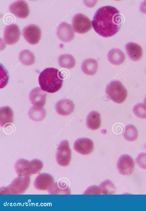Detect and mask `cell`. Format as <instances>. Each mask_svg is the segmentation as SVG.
Returning a JSON list of instances; mask_svg holds the SVG:
<instances>
[{
  "mask_svg": "<svg viewBox=\"0 0 146 211\" xmlns=\"http://www.w3.org/2000/svg\"><path fill=\"white\" fill-rule=\"evenodd\" d=\"M122 17L118 10L111 6L98 9L93 17L92 25L95 31L104 37L111 36L120 29Z\"/></svg>",
  "mask_w": 146,
  "mask_h": 211,
  "instance_id": "1",
  "label": "cell"
},
{
  "mask_svg": "<svg viewBox=\"0 0 146 211\" xmlns=\"http://www.w3.org/2000/svg\"><path fill=\"white\" fill-rule=\"evenodd\" d=\"M63 78L58 70L49 68L45 69L40 73L38 80L42 90L48 93H53L62 87Z\"/></svg>",
  "mask_w": 146,
  "mask_h": 211,
  "instance_id": "2",
  "label": "cell"
},
{
  "mask_svg": "<svg viewBox=\"0 0 146 211\" xmlns=\"http://www.w3.org/2000/svg\"><path fill=\"white\" fill-rule=\"evenodd\" d=\"M106 93L108 98L115 102L120 104L125 100L127 92L119 80L111 81L107 85Z\"/></svg>",
  "mask_w": 146,
  "mask_h": 211,
  "instance_id": "3",
  "label": "cell"
},
{
  "mask_svg": "<svg viewBox=\"0 0 146 211\" xmlns=\"http://www.w3.org/2000/svg\"><path fill=\"white\" fill-rule=\"evenodd\" d=\"M56 159L58 164L62 166H66L70 163L71 158V151L68 141H61L57 148Z\"/></svg>",
  "mask_w": 146,
  "mask_h": 211,
  "instance_id": "4",
  "label": "cell"
},
{
  "mask_svg": "<svg viewBox=\"0 0 146 211\" xmlns=\"http://www.w3.org/2000/svg\"><path fill=\"white\" fill-rule=\"evenodd\" d=\"M72 25L74 31L80 34L87 33L92 27L91 21L81 13L77 14L73 17Z\"/></svg>",
  "mask_w": 146,
  "mask_h": 211,
  "instance_id": "5",
  "label": "cell"
},
{
  "mask_svg": "<svg viewBox=\"0 0 146 211\" xmlns=\"http://www.w3.org/2000/svg\"><path fill=\"white\" fill-rule=\"evenodd\" d=\"M22 35L25 40L31 44H37L40 40L41 31L37 25L31 24L25 27Z\"/></svg>",
  "mask_w": 146,
  "mask_h": 211,
  "instance_id": "6",
  "label": "cell"
},
{
  "mask_svg": "<svg viewBox=\"0 0 146 211\" xmlns=\"http://www.w3.org/2000/svg\"><path fill=\"white\" fill-rule=\"evenodd\" d=\"M135 167L134 162L129 155L124 154L119 157L117 163L119 172L123 175H129L133 172Z\"/></svg>",
  "mask_w": 146,
  "mask_h": 211,
  "instance_id": "7",
  "label": "cell"
},
{
  "mask_svg": "<svg viewBox=\"0 0 146 211\" xmlns=\"http://www.w3.org/2000/svg\"><path fill=\"white\" fill-rule=\"evenodd\" d=\"M21 33L18 27L15 24L6 25L4 31L3 40L8 45L13 44L19 40Z\"/></svg>",
  "mask_w": 146,
  "mask_h": 211,
  "instance_id": "8",
  "label": "cell"
},
{
  "mask_svg": "<svg viewBox=\"0 0 146 211\" xmlns=\"http://www.w3.org/2000/svg\"><path fill=\"white\" fill-rule=\"evenodd\" d=\"M9 10L11 13L17 17L25 19L29 14V9L27 3L24 0H17L9 6Z\"/></svg>",
  "mask_w": 146,
  "mask_h": 211,
  "instance_id": "9",
  "label": "cell"
},
{
  "mask_svg": "<svg viewBox=\"0 0 146 211\" xmlns=\"http://www.w3.org/2000/svg\"><path fill=\"white\" fill-rule=\"evenodd\" d=\"M56 34L60 40L65 42L71 41L75 35L72 27L70 24L65 22L62 23L58 27Z\"/></svg>",
  "mask_w": 146,
  "mask_h": 211,
  "instance_id": "10",
  "label": "cell"
},
{
  "mask_svg": "<svg viewBox=\"0 0 146 211\" xmlns=\"http://www.w3.org/2000/svg\"><path fill=\"white\" fill-rule=\"evenodd\" d=\"M92 141L88 138H80L77 139L74 144L73 148L77 152L82 155H88L94 149Z\"/></svg>",
  "mask_w": 146,
  "mask_h": 211,
  "instance_id": "11",
  "label": "cell"
},
{
  "mask_svg": "<svg viewBox=\"0 0 146 211\" xmlns=\"http://www.w3.org/2000/svg\"><path fill=\"white\" fill-rule=\"evenodd\" d=\"M29 98L33 105L43 107L45 103L46 94L41 88L37 87L31 90Z\"/></svg>",
  "mask_w": 146,
  "mask_h": 211,
  "instance_id": "12",
  "label": "cell"
},
{
  "mask_svg": "<svg viewBox=\"0 0 146 211\" xmlns=\"http://www.w3.org/2000/svg\"><path fill=\"white\" fill-rule=\"evenodd\" d=\"M55 107L56 111L59 114L67 116L74 111V105L71 100L68 99H62L56 102Z\"/></svg>",
  "mask_w": 146,
  "mask_h": 211,
  "instance_id": "13",
  "label": "cell"
},
{
  "mask_svg": "<svg viewBox=\"0 0 146 211\" xmlns=\"http://www.w3.org/2000/svg\"><path fill=\"white\" fill-rule=\"evenodd\" d=\"M127 54L134 61L139 60L142 56V50L139 44L132 42H129L125 46Z\"/></svg>",
  "mask_w": 146,
  "mask_h": 211,
  "instance_id": "14",
  "label": "cell"
},
{
  "mask_svg": "<svg viewBox=\"0 0 146 211\" xmlns=\"http://www.w3.org/2000/svg\"><path fill=\"white\" fill-rule=\"evenodd\" d=\"M13 121V112L8 106L1 107L0 108V125L6 127Z\"/></svg>",
  "mask_w": 146,
  "mask_h": 211,
  "instance_id": "15",
  "label": "cell"
},
{
  "mask_svg": "<svg viewBox=\"0 0 146 211\" xmlns=\"http://www.w3.org/2000/svg\"><path fill=\"white\" fill-rule=\"evenodd\" d=\"M107 58L108 61L111 63L115 65H119L124 62L125 56L121 50L113 48L109 51Z\"/></svg>",
  "mask_w": 146,
  "mask_h": 211,
  "instance_id": "16",
  "label": "cell"
},
{
  "mask_svg": "<svg viewBox=\"0 0 146 211\" xmlns=\"http://www.w3.org/2000/svg\"><path fill=\"white\" fill-rule=\"evenodd\" d=\"M98 68V64L95 59L90 58L85 60L82 62L81 68L85 74L92 76L96 73Z\"/></svg>",
  "mask_w": 146,
  "mask_h": 211,
  "instance_id": "17",
  "label": "cell"
},
{
  "mask_svg": "<svg viewBox=\"0 0 146 211\" xmlns=\"http://www.w3.org/2000/svg\"><path fill=\"white\" fill-rule=\"evenodd\" d=\"M87 127L92 130H96L100 127L101 119L100 114L97 111H92L90 112L86 118Z\"/></svg>",
  "mask_w": 146,
  "mask_h": 211,
  "instance_id": "18",
  "label": "cell"
},
{
  "mask_svg": "<svg viewBox=\"0 0 146 211\" xmlns=\"http://www.w3.org/2000/svg\"><path fill=\"white\" fill-rule=\"evenodd\" d=\"M28 115L32 120L39 121L43 120L46 115V111L43 107L33 105L29 109Z\"/></svg>",
  "mask_w": 146,
  "mask_h": 211,
  "instance_id": "19",
  "label": "cell"
},
{
  "mask_svg": "<svg viewBox=\"0 0 146 211\" xmlns=\"http://www.w3.org/2000/svg\"><path fill=\"white\" fill-rule=\"evenodd\" d=\"M58 62L61 68L70 69L73 68L76 64V61L74 57L69 54H62L60 56Z\"/></svg>",
  "mask_w": 146,
  "mask_h": 211,
  "instance_id": "20",
  "label": "cell"
},
{
  "mask_svg": "<svg viewBox=\"0 0 146 211\" xmlns=\"http://www.w3.org/2000/svg\"><path fill=\"white\" fill-rule=\"evenodd\" d=\"M19 58L20 61L23 65L29 66L35 62V57L33 53L30 50L25 49L19 53Z\"/></svg>",
  "mask_w": 146,
  "mask_h": 211,
  "instance_id": "21",
  "label": "cell"
},
{
  "mask_svg": "<svg viewBox=\"0 0 146 211\" xmlns=\"http://www.w3.org/2000/svg\"><path fill=\"white\" fill-rule=\"evenodd\" d=\"M123 135L127 141H133L136 140L137 138L138 131L134 126L129 124L126 126Z\"/></svg>",
  "mask_w": 146,
  "mask_h": 211,
  "instance_id": "22",
  "label": "cell"
},
{
  "mask_svg": "<svg viewBox=\"0 0 146 211\" xmlns=\"http://www.w3.org/2000/svg\"><path fill=\"white\" fill-rule=\"evenodd\" d=\"M133 112L137 117L142 119L146 118V105L143 103L137 104L134 106Z\"/></svg>",
  "mask_w": 146,
  "mask_h": 211,
  "instance_id": "23",
  "label": "cell"
},
{
  "mask_svg": "<svg viewBox=\"0 0 146 211\" xmlns=\"http://www.w3.org/2000/svg\"><path fill=\"white\" fill-rule=\"evenodd\" d=\"M100 187L101 193L104 194H113L115 189L114 185L109 180H106L102 183Z\"/></svg>",
  "mask_w": 146,
  "mask_h": 211,
  "instance_id": "24",
  "label": "cell"
},
{
  "mask_svg": "<svg viewBox=\"0 0 146 211\" xmlns=\"http://www.w3.org/2000/svg\"><path fill=\"white\" fill-rule=\"evenodd\" d=\"M137 163L141 168L146 169V153L139 154L136 159Z\"/></svg>",
  "mask_w": 146,
  "mask_h": 211,
  "instance_id": "25",
  "label": "cell"
},
{
  "mask_svg": "<svg viewBox=\"0 0 146 211\" xmlns=\"http://www.w3.org/2000/svg\"><path fill=\"white\" fill-rule=\"evenodd\" d=\"M101 192L100 187L96 186H93L88 188L84 194H100Z\"/></svg>",
  "mask_w": 146,
  "mask_h": 211,
  "instance_id": "26",
  "label": "cell"
},
{
  "mask_svg": "<svg viewBox=\"0 0 146 211\" xmlns=\"http://www.w3.org/2000/svg\"><path fill=\"white\" fill-rule=\"evenodd\" d=\"M2 72L1 71V72L2 73V74H1L2 75V78H1V83L0 85H1L2 84L1 86H0V88H3L5 86V84L4 80V77H8L7 74V73L6 72V71L5 70H4V69L3 68H2Z\"/></svg>",
  "mask_w": 146,
  "mask_h": 211,
  "instance_id": "27",
  "label": "cell"
},
{
  "mask_svg": "<svg viewBox=\"0 0 146 211\" xmlns=\"http://www.w3.org/2000/svg\"><path fill=\"white\" fill-rule=\"evenodd\" d=\"M58 187L60 189L64 190L67 187V184L66 180H61L57 183Z\"/></svg>",
  "mask_w": 146,
  "mask_h": 211,
  "instance_id": "28",
  "label": "cell"
},
{
  "mask_svg": "<svg viewBox=\"0 0 146 211\" xmlns=\"http://www.w3.org/2000/svg\"><path fill=\"white\" fill-rule=\"evenodd\" d=\"M140 11L141 12L146 14V1H143L140 5Z\"/></svg>",
  "mask_w": 146,
  "mask_h": 211,
  "instance_id": "29",
  "label": "cell"
},
{
  "mask_svg": "<svg viewBox=\"0 0 146 211\" xmlns=\"http://www.w3.org/2000/svg\"><path fill=\"white\" fill-rule=\"evenodd\" d=\"M144 102L145 104L146 105V96L144 98Z\"/></svg>",
  "mask_w": 146,
  "mask_h": 211,
  "instance_id": "30",
  "label": "cell"
}]
</instances>
